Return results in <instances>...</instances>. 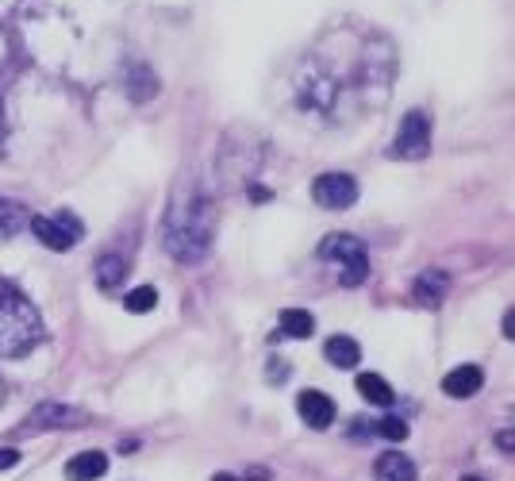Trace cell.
<instances>
[{
    "label": "cell",
    "instance_id": "1",
    "mask_svg": "<svg viewBox=\"0 0 515 481\" xmlns=\"http://www.w3.org/2000/svg\"><path fill=\"white\" fill-rule=\"evenodd\" d=\"M396 81V47L373 27H327L285 70L277 97L296 124L331 131L358 124L389 101Z\"/></svg>",
    "mask_w": 515,
    "mask_h": 481
},
{
    "label": "cell",
    "instance_id": "2",
    "mask_svg": "<svg viewBox=\"0 0 515 481\" xmlns=\"http://www.w3.org/2000/svg\"><path fill=\"white\" fill-rule=\"evenodd\" d=\"M212 239H216V197L200 181L185 178L173 189L170 212H166V228H162L166 254L177 262H200L212 251Z\"/></svg>",
    "mask_w": 515,
    "mask_h": 481
},
{
    "label": "cell",
    "instance_id": "3",
    "mask_svg": "<svg viewBox=\"0 0 515 481\" xmlns=\"http://www.w3.org/2000/svg\"><path fill=\"white\" fill-rule=\"evenodd\" d=\"M43 339V320L35 304L12 281H0V358L27 355Z\"/></svg>",
    "mask_w": 515,
    "mask_h": 481
},
{
    "label": "cell",
    "instance_id": "4",
    "mask_svg": "<svg viewBox=\"0 0 515 481\" xmlns=\"http://www.w3.org/2000/svg\"><path fill=\"white\" fill-rule=\"evenodd\" d=\"M319 258L339 270V281H343L346 289H358L369 278V251L358 235H346V231L327 235L319 243Z\"/></svg>",
    "mask_w": 515,
    "mask_h": 481
},
{
    "label": "cell",
    "instance_id": "5",
    "mask_svg": "<svg viewBox=\"0 0 515 481\" xmlns=\"http://www.w3.org/2000/svg\"><path fill=\"white\" fill-rule=\"evenodd\" d=\"M31 235L50 251H70L74 243H81L85 228L74 212H50V216H31Z\"/></svg>",
    "mask_w": 515,
    "mask_h": 481
},
{
    "label": "cell",
    "instance_id": "6",
    "mask_svg": "<svg viewBox=\"0 0 515 481\" xmlns=\"http://www.w3.org/2000/svg\"><path fill=\"white\" fill-rule=\"evenodd\" d=\"M427 151H431V116L419 112V108H412V112L400 120V131H396L389 154H393V158L416 162V158H427Z\"/></svg>",
    "mask_w": 515,
    "mask_h": 481
},
{
    "label": "cell",
    "instance_id": "7",
    "mask_svg": "<svg viewBox=\"0 0 515 481\" xmlns=\"http://www.w3.org/2000/svg\"><path fill=\"white\" fill-rule=\"evenodd\" d=\"M312 201L319 208H331V212H343L350 204L358 201V181L350 174H319L312 181Z\"/></svg>",
    "mask_w": 515,
    "mask_h": 481
},
{
    "label": "cell",
    "instance_id": "8",
    "mask_svg": "<svg viewBox=\"0 0 515 481\" xmlns=\"http://www.w3.org/2000/svg\"><path fill=\"white\" fill-rule=\"evenodd\" d=\"M296 412H300V420L308 424V428H331L335 424V401L327 397V393H319V389H304L300 397H296Z\"/></svg>",
    "mask_w": 515,
    "mask_h": 481
},
{
    "label": "cell",
    "instance_id": "9",
    "mask_svg": "<svg viewBox=\"0 0 515 481\" xmlns=\"http://www.w3.org/2000/svg\"><path fill=\"white\" fill-rule=\"evenodd\" d=\"M85 420V412H77L70 405H54V401H43V405L35 408L31 416H27V424L35 431H47V428H77Z\"/></svg>",
    "mask_w": 515,
    "mask_h": 481
},
{
    "label": "cell",
    "instance_id": "10",
    "mask_svg": "<svg viewBox=\"0 0 515 481\" xmlns=\"http://www.w3.org/2000/svg\"><path fill=\"white\" fill-rule=\"evenodd\" d=\"M481 385H485L481 366H458V370H450V374L442 378V393L454 397V401H466V397H477V393H481Z\"/></svg>",
    "mask_w": 515,
    "mask_h": 481
},
{
    "label": "cell",
    "instance_id": "11",
    "mask_svg": "<svg viewBox=\"0 0 515 481\" xmlns=\"http://www.w3.org/2000/svg\"><path fill=\"white\" fill-rule=\"evenodd\" d=\"M446 289H450V278H446L442 270H423L416 278V285H412V297H416V304H423V308H439Z\"/></svg>",
    "mask_w": 515,
    "mask_h": 481
},
{
    "label": "cell",
    "instance_id": "12",
    "mask_svg": "<svg viewBox=\"0 0 515 481\" xmlns=\"http://www.w3.org/2000/svg\"><path fill=\"white\" fill-rule=\"evenodd\" d=\"M373 478L377 481H416V462L400 451H385L373 466Z\"/></svg>",
    "mask_w": 515,
    "mask_h": 481
},
{
    "label": "cell",
    "instance_id": "13",
    "mask_svg": "<svg viewBox=\"0 0 515 481\" xmlns=\"http://www.w3.org/2000/svg\"><path fill=\"white\" fill-rule=\"evenodd\" d=\"M108 474V458L100 451H85V455H74L66 462V478L70 481H97Z\"/></svg>",
    "mask_w": 515,
    "mask_h": 481
},
{
    "label": "cell",
    "instance_id": "14",
    "mask_svg": "<svg viewBox=\"0 0 515 481\" xmlns=\"http://www.w3.org/2000/svg\"><path fill=\"white\" fill-rule=\"evenodd\" d=\"M123 281H127V258L120 254H100L97 258V285L104 293H116Z\"/></svg>",
    "mask_w": 515,
    "mask_h": 481
},
{
    "label": "cell",
    "instance_id": "15",
    "mask_svg": "<svg viewBox=\"0 0 515 481\" xmlns=\"http://www.w3.org/2000/svg\"><path fill=\"white\" fill-rule=\"evenodd\" d=\"M323 355L331 366H339V370H350V366H358V358H362V347L350 339V335H331L327 339V347H323Z\"/></svg>",
    "mask_w": 515,
    "mask_h": 481
},
{
    "label": "cell",
    "instance_id": "16",
    "mask_svg": "<svg viewBox=\"0 0 515 481\" xmlns=\"http://www.w3.org/2000/svg\"><path fill=\"white\" fill-rule=\"evenodd\" d=\"M312 331H316L312 312H304V308H285L281 312V339H308Z\"/></svg>",
    "mask_w": 515,
    "mask_h": 481
},
{
    "label": "cell",
    "instance_id": "17",
    "mask_svg": "<svg viewBox=\"0 0 515 481\" xmlns=\"http://www.w3.org/2000/svg\"><path fill=\"white\" fill-rule=\"evenodd\" d=\"M127 89H131L135 101H147L158 93V77L150 74V66H143V62H131L127 66Z\"/></svg>",
    "mask_w": 515,
    "mask_h": 481
},
{
    "label": "cell",
    "instance_id": "18",
    "mask_svg": "<svg viewBox=\"0 0 515 481\" xmlns=\"http://www.w3.org/2000/svg\"><path fill=\"white\" fill-rule=\"evenodd\" d=\"M358 393L366 397L369 405H393V389H389V381L381 378V374H362L358 378Z\"/></svg>",
    "mask_w": 515,
    "mask_h": 481
},
{
    "label": "cell",
    "instance_id": "19",
    "mask_svg": "<svg viewBox=\"0 0 515 481\" xmlns=\"http://www.w3.org/2000/svg\"><path fill=\"white\" fill-rule=\"evenodd\" d=\"M123 304H127V312H150V308L158 304V289L139 285V289H131V293L123 297Z\"/></svg>",
    "mask_w": 515,
    "mask_h": 481
},
{
    "label": "cell",
    "instance_id": "20",
    "mask_svg": "<svg viewBox=\"0 0 515 481\" xmlns=\"http://www.w3.org/2000/svg\"><path fill=\"white\" fill-rule=\"evenodd\" d=\"M377 435H385V439L400 443V439H408V424H404V420H396V416H385V420L377 424Z\"/></svg>",
    "mask_w": 515,
    "mask_h": 481
},
{
    "label": "cell",
    "instance_id": "21",
    "mask_svg": "<svg viewBox=\"0 0 515 481\" xmlns=\"http://www.w3.org/2000/svg\"><path fill=\"white\" fill-rule=\"evenodd\" d=\"M285 378H289V362L273 358V362H270V381H285Z\"/></svg>",
    "mask_w": 515,
    "mask_h": 481
},
{
    "label": "cell",
    "instance_id": "22",
    "mask_svg": "<svg viewBox=\"0 0 515 481\" xmlns=\"http://www.w3.org/2000/svg\"><path fill=\"white\" fill-rule=\"evenodd\" d=\"M16 462H20V455H16V451H0V470H12Z\"/></svg>",
    "mask_w": 515,
    "mask_h": 481
},
{
    "label": "cell",
    "instance_id": "23",
    "mask_svg": "<svg viewBox=\"0 0 515 481\" xmlns=\"http://www.w3.org/2000/svg\"><path fill=\"white\" fill-rule=\"evenodd\" d=\"M4 143H8V120H4V104H0V154H4Z\"/></svg>",
    "mask_w": 515,
    "mask_h": 481
},
{
    "label": "cell",
    "instance_id": "24",
    "mask_svg": "<svg viewBox=\"0 0 515 481\" xmlns=\"http://www.w3.org/2000/svg\"><path fill=\"white\" fill-rule=\"evenodd\" d=\"M8 51H12V47H8V35H4V31H0V66H4V62H8Z\"/></svg>",
    "mask_w": 515,
    "mask_h": 481
},
{
    "label": "cell",
    "instance_id": "25",
    "mask_svg": "<svg viewBox=\"0 0 515 481\" xmlns=\"http://www.w3.org/2000/svg\"><path fill=\"white\" fill-rule=\"evenodd\" d=\"M512 331H515V316H512V312H508V316H504V335L512 339Z\"/></svg>",
    "mask_w": 515,
    "mask_h": 481
},
{
    "label": "cell",
    "instance_id": "26",
    "mask_svg": "<svg viewBox=\"0 0 515 481\" xmlns=\"http://www.w3.org/2000/svg\"><path fill=\"white\" fill-rule=\"evenodd\" d=\"M212 481H239V478H231V474H216Z\"/></svg>",
    "mask_w": 515,
    "mask_h": 481
},
{
    "label": "cell",
    "instance_id": "27",
    "mask_svg": "<svg viewBox=\"0 0 515 481\" xmlns=\"http://www.w3.org/2000/svg\"><path fill=\"white\" fill-rule=\"evenodd\" d=\"M466 481H481V478H466Z\"/></svg>",
    "mask_w": 515,
    "mask_h": 481
}]
</instances>
